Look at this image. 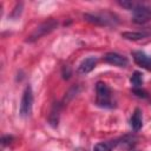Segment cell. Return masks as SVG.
<instances>
[{
	"mask_svg": "<svg viewBox=\"0 0 151 151\" xmlns=\"http://www.w3.org/2000/svg\"><path fill=\"white\" fill-rule=\"evenodd\" d=\"M96 103L98 106L105 109H112L114 106L112 101L111 90L107 86V84L103 81H98L96 85Z\"/></svg>",
	"mask_w": 151,
	"mask_h": 151,
	"instance_id": "1",
	"label": "cell"
},
{
	"mask_svg": "<svg viewBox=\"0 0 151 151\" xmlns=\"http://www.w3.org/2000/svg\"><path fill=\"white\" fill-rule=\"evenodd\" d=\"M132 20L138 25L146 24L151 20V7L145 4H136L132 8Z\"/></svg>",
	"mask_w": 151,
	"mask_h": 151,
	"instance_id": "2",
	"label": "cell"
},
{
	"mask_svg": "<svg viewBox=\"0 0 151 151\" xmlns=\"http://www.w3.org/2000/svg\"><path fill=\"white\" fill-rule=\"evenodd\" d=\"M32 105H33V92H32L31 86H27L22 93L21 101H20V109H19L20 116L22 118H26L29 116L32 111Z\"/></svg>",
	"mask_w": 151,
	"mask_h": 151,
	"instance_id": "3",
	"label": "cell"
},
{
	"mask_svg": "<svg viewBox=\"0 0 151 151\" xmlns=\"http://www.w3.org/2000/svg\"><path fill=\"white\" fill-rule=\"evenodd\" d=\"M57 26H58V22H57L55 20H53V19H51V20H48V21H45L44 24L39 25V26L33 31V33L28 37L27 40H28V41H34V40L39 39L40 37H42V35L50 33L51 31H53Z\"/></svg>",
	"mask_w": 151,
	"mask_h": 151,
	"instance_id": "4",
	"label": "cell"
},
{
	"mask_svg": "<svg viewBox=\"0 0 151 151\" xmlns=\"http://www.w3.org/2000/svg\"><path fill=\"white\" fill-rule=\"evenodd\" d=\"M104 60L107 64H111V65H114V66H118V67H125L129 64L127 59L124 55H120V54L114 53V52L106 53L105 57H104Z\"/></svg>",
	"mask_w": 151,
	"mask_h": 151,
	"instance_id": "5",
	"label": "cell"
},
{
	"mask_svg": "<svg viewBox=\"0 0 151 151\" xmlns=\"http://www.w3.org/2000/svg\"><path fill=\"white\" fill-rule=\"evenodd\" d=\"M132 57L137 65H139L146 70H151V57H149L146 53H144L142 51H133Z\"/></svg>",
	"mask_w": 151,
	"mask_h": 151,
	"instance_id": "6",
	"label": "cell"
},
{
	"mask_svg": "<svg viewBox=\"0 0 151 151\" xmlns=\"http://www.w3.org/2000/svg\"><path fill=\"white\" fill-rule=\"evenodd\" d=\"M96 64H97V58L96 57H87L85 58L78 66V72L80 74H86L88 72H91L94 67H96Z\"/></svg>",
	"mask_w": 151,
	"mask_h": 151,
	"instance_id": "7",
	"label": "cell"
},
{
	"mask_svg": "<svg viewBox=\"0 0 151 151\" xmlns=\"http://www.w3.org/2000/svg\"><path fill=\"white\" fill-rule=\"evenodd\" d=\"M130 125L132 127L133 131H138L142 125H143V118H142V111L139 109H136L134 112L132 113L131 116V119H130Z\"/></svg>",
	"mask_w": 151,
	"mask_h": 151,
	"instance_id": "8",
	"label": "cell"
},
{
	"mask_svg": "<svg viewBox=\"0 0 151 151\" xmlns=\"http://www.w3.org/2000/svg\"><path fill=\"white\" fill-rule=\"evenodd\" d=\"M118 140H107V142H101L94 145L93 151H112V149L116 147L118 144Z\"/></svg>",
	"mask_w": 151,
	"mask_h": 151,
	"instance_id": "9",
	"label": "cell"
},
{
	"mask_svg": "<svg viewBox=\"0 0 151 151\" xmlns=\"http://www.w3.org/2000/svg\"><path fill=\"white\" fill-rule=\"evenodd\" d=\"M122 37L129 40H139L143 39L145 37H147V33H143V32H124L122 33Z\"/></svg>",
	"mask_w": 151,
	"mask_h": 151,
	"instance_id": "10",
	"label": "cell"
},
{
	"mask_svg": "<svg viewBox=\"0 0 151 151\" xmlns=\"http://www.w3.org/2000/svg\"><path fill=\"white\" fill-rule=\"evenodd\" d=\"M131 85L133 86V88H138V87H142V84H143V76L140 72L136 71L132 76H131Z\"/></svg>",
	"mask_w": 151,
	"mask_h": 151,
	"instance_id": "11",
	"label": "cell"
},
{
	"mask_svg": "<svg viewBox=\"0 0 151 151\" xmlns=\"http://www.w3.org/2000/svg\"><path fill=\"white\" fill-rule=\"evenodd\" d=\"M133 91V93L136 94V96H138V97H142V98H146L147 97V93L142 88V87H138V88H133L132 90Z\"/></svg>",
	"mask_w": 151,
	"mask_h": 151,
	"instance_id": "12",
	"label": "cell"
},
{
	"mask_svg": "<svg viewBox=\"0 0 151 151\" xmlns=\"http://www.w3.org/2000/svg\"><path fill=\"white\" fill-rule=\"evenodd\" d=\"M70 74H71L70 67H68V66H64V68H63V77H64L65 79H68V78H70Z\"/></svg>",
	"mask_w": 151,
	"mask_h": 151,
	"instance_id": "13",
	"label": "cell"
}]
</instances>
